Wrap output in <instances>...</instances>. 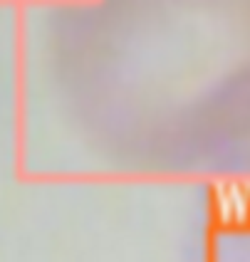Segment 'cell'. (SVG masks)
<instances>
[{"label":"cell","instance_id":"1","mask_svg":"<svg viewBox=\"0 0 250 262\" xmlns=\"http://www.w3.org/2000/svg\"><path fill=\"white\" fill-rule=\"evenodd\" d=\"M245 262H250V260H245Z\"/></svg>","mask_w":250,"mask_h":262}]
</instances>
